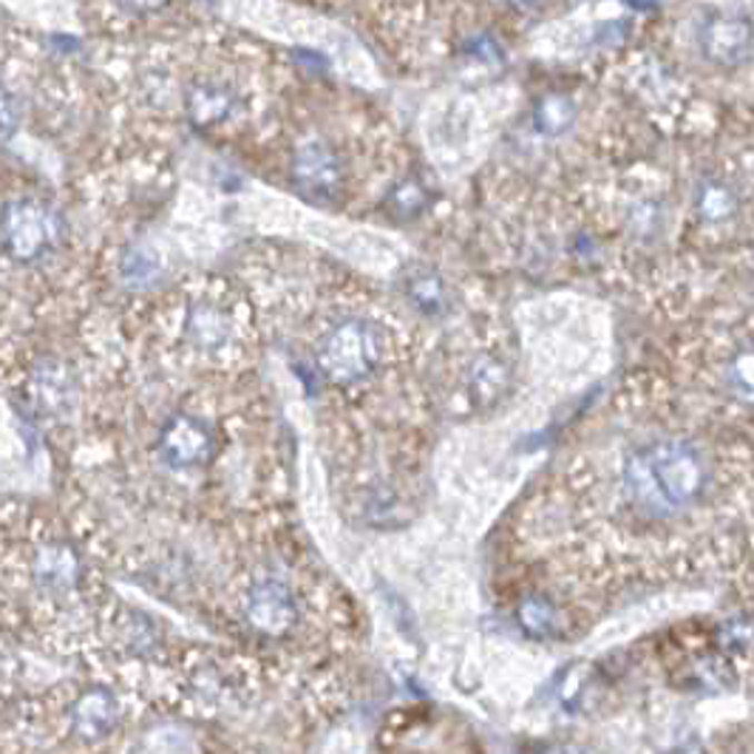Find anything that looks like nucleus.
Returning <instances> with one entry per match:
<instances>
[{
    "label": "nucleus",
    "mask_w": 754,
    "mask_h": 754,
    "mask_svg": "<svg viewBox=\"0 0 754 754\" xmlns=\"http://www.w3.org/2000/svg\"><path fill=\"white\" fill-rule=\"evenodd\" d=\"M633 9H642V12H649V9L658 7V0H627Z\"/></svg>",
    "instance_id": "22"
},
{
    "label": "nucleus",
    "mask_w": 754,
    "mask_h": 754,
    "mask_svg": "<svg viewBox=\"0 0 754 754\" xmlns=\"http://www.w3.org/2000/svg\"><path fill=\"white\" fill-rule=\"evenodd\" d=\"M380 349L366 324L346 321L329 333L321 346V369L335 384H358L375 369Z\"/></svg>",
    "instance_id": "3"
},
{
    "label": "nucleus",
    "mask_w": 754,
    "mask_h": 754,
    "mask_svg": "<svg viewBox=\"0 0 754 754\" xmlns=\"http://www.w3.org/2000/svg\"><path fill=\"white\" fill-rule=\"evenodd\" d=\"M519 624L525 627V633L534 635V638H545V635L554 633L556 627L554 607H550L545 598H525L519 607Z\"/></svg>",
    "instance_id": "14"
},
{
    "label": "nucleus",
    "mask_w": 754,
    "mask_h": 754,
    "mask_svg": "<svg viewBox=\"0 0 754 754\" xmlns=\"http://www.w3.org/2000/svg\"><path fill=\"white\" fill-rule=\"evenodd\" d=\"M505 384H508V369H505L503 364H497V360L485 358L474 366L472 389L483 403L497 400V397L505 391Z\"/></svg>",
    "instance_id": "13"
},
{
    "label": "nucleus",
    "mask_w": 754,
    "mask_h": 754,
    "mask_svg": "<svg viewBox=\"0 0 754 754\" xmlns=\"http://www.w3.org/2000/svg\"><path fill=\"white\" fill-rule=\"evenodd\" d=\"M60 239V219L43 201H9L0 214V245L14 261H34Z\"/></svg>",
    "instance_id": "2"
},
{
    "label": "nucleus",
    "mask_w": 754,
    "mask_h": 754,
    "mask_svg": "<svg viewBox=\"0 0 754 754\" xmlns=\"http://www.w3.org/2000/svg\"><path fill=\"white\" fill-rule=\"evenodd\" d=\"M627 38V29H624V26H618V23H607L602 29V32H598V40H611V43H622V40Z\"/></svg>",
    "instance_id": "21"
},
{
    "label": "nucleus",
    "mask_w": 754,
    "mask_h": 754,
    "mask_svg": "<svg viewBox=\"0 0 754 754\" xmlns=\"http://www.w3.org/2000/svg\"><path fill=\"white\" fill-rule=\"evenodd\" d=\"M698 210L706 219L721 221L726 219V216H732V210H735V196H732V190L726 188V185L706 182L698 194Z\"/></svg>",
    "instance_id": "15"
},
{
    "label": "nucleus",
    "mask_w": 754,
    "mask_h": 754,
    "mask_svg": "<svg viewBox=\"0 0 754 754\" xmlns=\"http://www.w3.org/2000/svg\"><path fill=\"white\" fill-rule=\"evenodd\" d=\"M77 576V559L71 550L57 547V550H46L38 559V578L46 587H66L71 578Z\"/></svg>",
    "instance_id": "12"
},
{
    "label": "nucleus",
    "mask_w": 754,
    "mask_h": 754,
    "mask_svg": "<svg viewBox=\"0 0 754 754\" xmlns=\"http://www.w3.org/2000/svg\"><path fill=\"white\" fill-rule=\"evenodd\" d=\"M188 335L199 349H216L230 338V321L216 307L199 304L188 318Z\"/></svg>",
    "instance_id": "10"
},
{
    "label": "nucleus",
    "mask_w": 754,
    "mask_h": 754,
    "mask_svg": "<svg viewBox=\"0 0 754 754\" xmlns=\"http://www.w3.org/2000/svg\"><path fill=\"white\" fill-rule=\"evenodd\" d=\"M18 122H20L18 100H14V97L9 95L7 86L0 82V137H9V133H14Z\"/></svg>",
    "instance_id": "19"
},
{
    "label": "nucleus",
    "mask_w": 754,
    "mask_h": 754,
    "mask_svg": "<svg viewBox=\"0 0 754 754\" xmlns=\"http://www.w3.org/2000/svg\"><path fill=\"white\" fill-rule=\"evenodd\" d=\"M159 454L173 468L201 466L214 454V434L196 417L179 415L165 426L162 440H159Z\"/></svg>",
    "instance_id": "5"
},
{
    "label": "nucleus",
    "mask_w": 754,
    "mask_h": 754,
    "mask_svg": "<svg viewBox=\"0 0 754 754\" xmlns=\"http://www.w3.org/2000/svg\"><path fill=\"white\" fill-rule=\"evenodd\" d=\"M426 190L420 188V182H415V179H409V182H403L400 188L391 194V205H395L397 214L403 216H415L420 214L423 208H426Z\"/></svg>",
    "instance_id": "18"
},
{
    "label": "nucleus",
    "mask_w": 754,
    "mask_h": 754,
    "mask_svg": "<svg viewBox=\"0 0 754 754\" xmlns=\"http://www.w3.org/2000/svg\"><path fill=\"white\" fill-rule=\"evenodd\" d=\"M629 497L649 514H673L695 503L706 488V463L686 443H655L624 468Z\"/></svg>",
    "instance_id": "1"
},
{
    "label": "nucleus",
    "mask_w": 754,
    "mask_h": 754,
    "mask_svg": "<svg viewBox=\"0 0 754 754\" xmlns=\"http://www.w3.org/2000/svg\"><path fill=\"white\" fill-rule=\"evenodd\" d=\"M71 721H75L77 735L95 741V737H106L108 732L117 726V721H120V706H117V698H113L111 692L91 689L75 704Z\"/></svg>",
    "instance_id": "8"
},
{
    "label": "nucleus",
    "mask_w": 754,
    "mask_h": 754,
    "mask_svg": "<svg viewBox=\"0 0 754 754\" xmlns=\"http://www.w3.org/2000/svg\"><path fill=\"white\" fill-rule=\"evenodd\" d=\"M534 120L542 133H547V137H559V133H565L567 128L573 126V120H576V106H573V100H567V97L550 95L536 106Z\"/></svg>",
    "instance_id": "11"
},
{
    "label": "nucleus",
    "mask_w": 754,
    "mask_h": 754,
    "mask_svg": "<svg viewBox=\"0 0 754 754\" xmlns=\"http://www.w3.org/2000/svg\"><path fill=\"white\" fill-rule=\"evenodd\" d=\"M292 179H296V185L301 188L304 196L324 201L333 199L340 190L344 170H340V159L335 157V151L329 145L309 142L296 153Z\"/></svg>",
    "instance_id": "4"
},
{
    "label": "nucleus",
    "mask_w": 754,
    "mask_h": 754,
    "mask_svg": "<svg viewBox=\"0 0 754 754\" xmlns=\"http://www.w3.org/2000/svg\"><path fill=\"white\" fill-rule=\"evenodd\" d=\"M247 616L261 633L278 635L292 627L298 613L287 587L278 582H261L247 598Z\"/></svg>",
    "instance_id": "7"
},
{
    "label": "nucleus",
    "mask_w": 754,
    "mask_h": 754,
    "mask_svg": "<svg viewBox=\"0 0 754 754\" xmlns=\"http://www.w3.org/2000/svg\"><path fill=\"white\" fill-rule=\"evenodd\" d=\"M409 296L420 304L423 309H437L443 307V284L437 276H417L409 281Z\"/></svg>",
    "instance_id": "17"
},
{
    "label": "nucleus",
    "mask_w": 754,
    "mask_h": 754,
    "mask_svg": "<svg viewBox=\"0 0 754 754\" xmlns=\"http://www.w3.org/2000/svg\"><path fill=\"white\" fill-rule=\"evenodd\" d=\"M701 49L721 66H743L752 57V26L735 14H710L701 26Z\"/></svg>",
    "instance_id": "6"
},
{
    "label": "nucleus",
    "mask_w": 754,
    "mask_h": 754,
    "mask_svg": "<svg viewBox=\"0 0 754 754\" xmlns=\"http://www.w3.org/2000/svg\"><path fill=\"white\" fill-rule=\"evenodd\" d=\"M120 3L128 9V12H133V14H151V12H159V9L168 7L170 0H120Z\"/></svg>",
    "instance_id": "20"
},
{
    "label": "nucleus",
    "mask_w": 754,
    "mask_h": 754,
    "mask_svg": "<svg viewBox=\"0 0 754 754\" xmlns=\"http://www.w3.org/2000/svg\"><path fill=\"white\" fill-rule=\"evenodd\" d=\"M236 111V95L234 89H227L221 82L205 80L196 82L188 91V117L194 126L210 128L225 122L230 113Z\"/></svg>",
    "instance_id": "9"
},
{
    "label": "nucleus",
    "mask_w": 754,
    "mask_h": 754,
    "mask_svg": "<svg viewBox=\"0 0 754 754\" xmlns=\"http://www.w3.org/2000/svg\"><path fill=\"white\" fill-rule=\"evenodd\" d=\"M516 7H522V9H530V7H536V3H539V0H514Z\"/></svg>",
    "instance_id": "23"
},
{
    "label": "nucleus",
    "mask_w": 754,
    "mask_h": 754,
    "mask_svg": "<svg viewBox=\"0 0 754 754\" xmlns=\"http://www.w3.org/2000/svg\"><path fill=\"white\" fill-rule=\"evenodd\" d=\"M122 272H126V278L131 284H148L159 272V261H157V256H153V252L131 250L126 256Z\"/></svg>",
    "instance_id": "16"
}]
</instances>
